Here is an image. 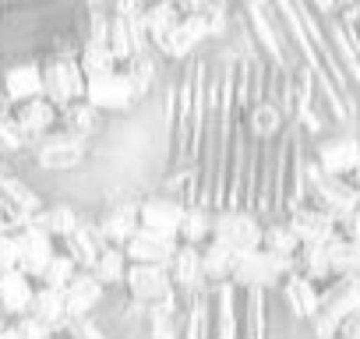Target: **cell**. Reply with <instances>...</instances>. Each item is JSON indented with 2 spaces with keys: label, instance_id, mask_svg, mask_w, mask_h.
<instances>
[{
  "label": "cell",
  "instance_id": "obj_13",
  "mask_svg": "<svg viewBox=\"0 0 360 339\" xmlns=\"http://www.w3.org/2000/svg\"><path fill=\"white\" fill-rule=\"evenodd\" d=\"M18 248H22V272L29 276V279H43V272H46V265L53 262V255L60 251V244L43 230V226H36V223H29V226H22L18 230Z\"/></svg>",
  "mask_w": 360,
  "mask_h": 339
},
{
  "label": "cell",
  "instance_id": "obj_3",
  "mask_svg": "<svg viewBox=\"0 0 360 339\" xmlns=\"http://www.w3.org/2000/svg\"><path fill=\"white\" fill-rule=\"evenodd\" d=\"M290 272H293V262H286V258H279V255L258 248V251H248V255L237 258V269H233L230 286L240 290V293L269 297V293H276V290L286 283Z\"/></svg>",
  "mask_w": 360,
  "mask_h": 339
},
{
  "label": "cell",
  "instance_id": "obj_35",
  "mask_svg": "<svg viewBox=\"0 0 360 339\" xmlns=\"http://www.w3.org/2000/svg\"><path fill=\"white\" fill-rule=\"evenodd\" d=\"M339 339H360V311H353V314L346 318V325H342Z\"/></svg>",
  "mask_w": 360,
  "mask_h": 339
},
{
  "label": "cell",
  "instance_id": "obj_10",
  "mask_svg": "<svg viewBox=\"0 0 360 339\" xmlns=\"http://www.w3.org/2000/svg\"><path fill=\"white\" fill-rule=\"evenodd\" d=\"M286 223L297 234L300 248H328L332 241H339V223L328 212H321L318 205H311V202L300 205V209H293L286 216Z\"/></svg>",
  "mask_w": 360,
  "mask_h": 339
},
{
  "label": "cell",
  "instance_id": "obj_1",
  "mask_svg": "<svg viewBox=\"0 0 360 339\" xmlns=\"http://www.w3.org/2000/svg\"><path fill=\"white\" fill-rule=\"evenodd\" d=\"M92 155H96V145L92 141H82V138H75V134H68V131L57 127L53 134H46L43 141H36L25 159L36 170L50 174V177H78V174H85V170L92 166Z\"/></svg>",
  "mask_w": 360,
  "mask_h": 339
},
{
  "label": "cell",
  "instance_id": "obj_36",
  "mask_svg": "<svg viewBox=\"0 0 360 339\" xmlns=\"http://www.w3.org/2000/svg\"><path fill=\"white\" fill-rule=\"evenodd\" d=\"M8 234H18V230H15V219L8 216V209L0 205V237H8Z\"/></svg>",
  "mask_w": 360,
  "mask_h": 339
},
{
  "label": "cell",
  "instance_id": "obj_8",
  "mask_svg": "<svg viewBox=\"0 0 360 339\" xmlns=\"http://www.w3.org/2000/svg\"><path fill=\"white\" fill-rule=\"evenodd\" d=\"M184 212H188V202H180L176 195H166V191H145L141 195V212H138V230H148V234H159V237H169V241H180V223H184Z\"/></svg>",
  "mask_w": 360,
  "mask_h": 339
},
{
  "label": "cell",
  "instance_id": "obj_27",
  "mask_svg": "<svg viewBox=\"0 0 360 339\" xmlns=\"http://www.w3.org/2000/svg\"><path fill=\"white\" fill-rule=\"evenodd\" d=\"M32 318H39L43 325H50L57 335L64 332L68 325V307H64V293L60 290H50V286H39L36 290V300H32Z\"/></svg>",
  "mask_w": 360,
  "mask_h": 339
},
{
  "label": "cell",
  "instance_id": "obj_20",
  "mask_svg": "<svg viewBox=\"0 0 360 339\" xmlns=\"http://www.w3.org/2000/svg\"><path fill=\"white\" fill-rule=\"evenodd\" d=\"M82 219H85V212H82L78 205H71V202H60V198H57V202H50V205H46L32 223H36V226H43L57 244H64V241L82 226Z\"/></svg>",
  "mask_w": 360,
  "mask_h": 339
},
{
  "label": "cell",
  "instance_id": "obj_6",
  "mask_svg": "<svg viewBox=\"0 0 360 339\" xmlns=\"http://www.w3.org/2000/svg\"><path fill=\"white\" fill-rule=\"evenodd\" d=\"M141 195L145 191H117L103 202V209L92 216L103 241L113 244V248H124L134 234H138V212H141Z\"/></svg>",
  "mask_w": 360,
  "mask_h": 339
},
{
  "label": "cell",
  "instance_id": "obj_12",
  "mask_svg": "<svg viewBox=\"0 0 360 339\" xmlns=\"http://www.w3.org/2000/svg\"><path fill=\"white\" fill-rule=\"evenodd\" d=\"M169 279H173V290L184 297V300L209 293L212 286L205 283V272H202V248L180 244L176 255L169 258Z\"/></svg>",
  "mask_w": 360,
  "mask_h": 339
},
{
  "label": "cell",
  "instance_id": "obj_7",
  "mask_svg": "<svg viewBox=\"0 0 360 339\" xmlns=\"http://www.w3.org/2000/svg\"><path fill=\"white\" fill-rule=\"evenodd\" d=\"M262 234H265V219L251 209H216V226H212V241L223 244L226 251H233L237 258L248 251L262 248Z\"/></svg>",
  "mask_w": 360,
  "mask_h": 339
},
{
  "label": "cell",
  "instance_id": "obj_16",
  "mask_svg": "<svg viewBox=\"0 0 360 339\" xmlns=\"http://www.w3.org/2000/svg\"><path fill=\"white\" fill-rule=\"evenodd\" d=\"M15 124H18V131L25 134V141L32 148L36 141H43L46 134H53L60 127V110L50 99H32V103L15 106Z\"/></svg>",
  "mask_w": 360,
  "mask_h": 339
},
{
  "label": "cell",
  "instance_id": "obj_11",
  "mask_svg": "<svg viewBox=\"0 0 360 339\" xmlns=\"http://www.w3.org/2000/svg\"><path fill=\"white\" fill-rule=\"evenodd\" d=\"M276 297H279V304L286 307V314L297 325H311L318 318V311H321V286H314L311 279H304L297 272L286 276V283L276 290Z\"/></svg>",
  "mask_w": 360,
  "mask_h": 339
},
{
  "label": "cell",
  "instance_id": "obj_5",
  "mask_svg": "<svg viewBox=\"0 0 360 339\" xmlns=\"http://www.w3.org/2000/svg\"><path fill=\"white\" fill-rule=\"evenodd\" d=\"M89 78L78 64V57H50L43 60V99H50L60 113L75 103H85Z\"/></svg>",
  "mask_w": 360,
  "mask_h": 339
},
{
  "label": "cell",
  "instance_id": "obj_28",
  "mask_svg": "<svg viewBox=\"0 0 360 339\" xmlns=\"http://www.w3.org/2000/svg\"><path fill=\"white\" fill-rule=\"evenodd\" d=\"M262 248L272 251V255H279V258H286V262H293L297 251H300V241H297V234L290 230L286 219H269L265 223V234H262Z\"/></svg>",
  "mask_w": 360,
  "mask_h": 339
},
{
  "label": "cell",
  "instance_id": "obj_17",
  "mask_svg": "<svg viewBox=\"0 0 360 339\" xmlns=\"http://www.w3.org/2000/svg\"><path fill=\"white\" fill-rule=\"evenodd\" d=\"M110 117H103L96 106H89V103H75V106H68L64 113H60V131H68V134H75V138H82V141H92V145H99L103 138H106V131H110Z\"/></svg>",
  "mask_w": 360,
  "mask_h": 339
},
{
  "label": "cell",
  "instance_id": "obj_15",
  "mask_svg": "<svg viewBox=\"0 0 360 339\" xmlns=\"http://www.w3.org/2000/svg\"><path fill=\"white\" fill-rule=\"evenodd\" d=\"M36 290H39V283L29 279L22 269L0 272V314H4L8 321H22L32 311Z\"/></svg>",
  "mask_w": 360,
  "mask_h": 339
},
{
  "label": "cell",
  "instance_id": "obj_21",
  "mask_svg": "<svg viewBox=\"0 0 360 339\" xmlns=\"http://www.w3.org/2000/svg\"><path fill=\"white\" fill-rule=\"evenodd\" d=\"M212 226H216V209L191 202L184 212V223H180V244L188 248H205L212 241Z\"/></svg>",
  "mask_w": 360,
  "mask_h": 339
},
{
  "label": "cell",
  "instance_id": "obj_29",
  "mask_svg": "<svg viewBox=\"0 0 360 339\" xmlns=\"http://www.w3.org/2000/svg\"><path fill=\"white\" fill-rule=\"evenodd\" d=\"M78 64L85 71V78H99V75H110L120 68V60L113 57L110 43H82L78 50Z\"/></svg>",
  "mask_w": 360,
  "mask_h": 339
},
{
  "label": "cell",
  "instance_id": "obj_18",
  "mask_svg": "<svg viewBox=\"0 0 360 339\" xmlns=\"http://www.w3.org/2000/svg\"><path fill=\"white\" fill-rule=\"evenodd\" d=\"M176 248H180V241H169V237L138 230V234L124 244V255H127L131 265H166V269H169V258L176 255Z\"/></svg>",
  "mask_w": 360,
  "mask_h": 339
},
{
  "label": "cell",
  "instance_id": "obj_9",
  "mask_svg": "<svg viewBox=\"0 0 360 339\" xmlns=\"http://www.w3.org/2000/svg\"><path fill=\"white\" fill-rule=\"evenodd\" d=\"M0 92L11 106L43 99V60H8L0 64Z\"/></svg>",
  "mask_w": 360,
  "mask_h": 339
},
{
  "label": "cell",
  "instance_id": "obj_26",
  "mask_svg": "<svg viewBox=\"0 0 360 339\" xmlns=\"http://www.w3.org/2000/svg\"><path fill=\"white\" fill-rule=\"evenodd\" d=\"M127 269H131V262H127L124 248L106 244V248H103V255H99V262L92 265V276H96V279H99L106 290H124Z\"/></svg>",
  "mask_w": 360,
  "mask_h": 339
},
{
  "label": "cell",
  "instance_id": "obj_39",
  "mask_svg": "<svg viewBox=\"0 0 360 339\" xmlns=\"http://www.w3.org/2000/svg\"><path fill=\"white\" fill-rule=\"evenodd\" d=\"M4 325H8V318H4V314H0V328H4Z\"/></svg>",
  "mask_w": 360,
  "mask_h": 339
},
{
  "label": "cell",
  "instance_id": "obj_25",
  "mask_svg": "<svg viewBox=\"0 0 360 339\" xmlns=\"http://www.w3.org/2000/svg\"><path fill=\"white\" fill-rule=\"evenodd\" d=\"M293 272L311 279L314 286H328L332 283V255L328 248H300L293 258Z\"/></svg>",
  "mask_w": 360,
  "mask_h": 339
},
{
  "label": "cell",
  "instance_id": "obj_37",
  "mask_svg": "<svg viewBox=\"0 0 360 339\" xmlns=\"http://www.w3.org/2000/svg\"><path fill=\"white\" fill-rule=\"evenodd\" d=\"M0 339H22V335H18V328H15V321H8L4 328H0Z\"/></svg>",
  "mask_w": 360,
  "mask_h": 339
},
{
  "label": "cell",
  "instance_id": "obj_23",
  "mask_svg": "<svg viewBox=\"0 0 360 339\" xmlns=\"http://www.w3.org/2000/svg\"><path fill=\"white\" fill-rule=\"evenodd\" d=\"M233 269H237V255L233 251H226L216 241H209L202 248V272H205V283L209 286H230Z\"/></svg>",
  "mask_w": 360,
  "mask_h": 339
},
{
  "label": "cell",
  "instance_id": "obj_40",
  "mask_svg": "<svg viewBox=\"0 0 360 339\" xmlns=\"http://www.w3.org/2000/svg\"><path fill=\"white\" fill-rule=\"evenodd\" d=\"M57 339H68V335H57Z\"/></svg>",
  "mask_w": 360,
  "mask_h": 339
},
{
  "label": "cell",
  "instance_id": "obj_32",
  "mask_svg": "<svg viewBox=\"0 0 360 339\" xmlns=\"http://www.w3.org/2000/svg\"><path fill=\"white\" fill-rule=\"evenodd\" d=\"M60 335H68V339H110V335L96 325V318H85V321H68Z\"/></svg>",
  "mask_w": 360,
  "mask_h": 339
},
{
  "label": "cell",
  "instance_id": "obj_30",
  "mask_svg": "<svg viewBox=\"0 0 360 339\" xmlns=\"http://www.w3.org/2000/svg\"><path fill=\"white\" fill-rule=\"evenodd\" d=\"M78 272H82V269H78V262H75V258H71V255L60 248V251L53 255V262L46 265V272H43L39 286H50V290H60V293H64Z\"/></svg>",
  "mask_w": 360,
  "mask_h": 339
},
{
  "label": "cell",
  "instance_id": "obj_31",
  "mask_svg": "<svg viewBox=\"0 0 360 339\" xmlns=\"http://www.w3.org/2000/svg\"><path fill=\"white\" fill-rule=\"evenodd\" d=\"M22 265V248H18V234L0 237V272H15Z\"/></svg>",
  "mask_w": 360,
  "mask_h": 339
},
{
  "label": "cell",
  "instance_id": "obj_24",
  "mask_svg": "<svg viewBox=\"0 0 360 339\" xmlns=\"http://www.w3.org/2000/svg\"><path fill=\"white\" fill-rule=\"evenodd\" d=\"M180 4H169V0H162V4H145V36L152 43V50L159 43H166V36L180 25Z\"/></svg>",
  "mask_w": 360,
  "mask_h": 339
},
{
  "label": "cell",
  "instance_id": "obj_14",
  "mask_svg": "<svg viewBox=\"0 0 360 339\" xmlns=\"http://www.w3.org/2000/svg\"><path fill=\"white\" fill-rule=\"evenodd\" d=\"M106 286L92 276V272H78L75 279H71V286L64 290V307H68V321H85V318H92L99 307H103V300H106Z\"/></svg>",
  "mask_w": 360,
  "mask_h": 339
},
{
  "label": "cell",
  "instance_id": "obj_4",
  "mask_svg": "<svg viewBox=\"0 0 360 339\" xmlns=\"http://www.w3.org/2000/svg\"><path fill=\"white\" fill-rule=\"evenodd\" d=\"M311 155H314V162L325 177L349 181L360 170V131L332 127V131H325L321 138L311 141Z\"/></svg>",
  "mask_w": 360,
  "mask_h": 339
},
{
  "label": "cell",
  "instance_id": "obj_2",
  "mask_svg": "<svg viewBox=\"0 0 360 339\" xmlns=\"http://www.w3.org/2000/svg\"><path fill=\"white\" fill-rule=\"evenodd\" d=\"M85 103L96 106L103 117L110 120H124L131 113H138L148 99L141 96V89L134 85V78L117 68L110 75H99V78H89V89H85Z\"/></svg>",
  "mask_w": 360,
  "mask_h": 339
},
{
  "label": "cell",
  "instance_id": "obj_34",
  "mask_svg": "<svg viewBox=\"0 0 360 339\" xmlns=\"http://www.w3.org/2000/svg\"><path fill=\"white\" fill-rule=\"evenodd\" d=\"M339 234H342L346 241H360V209H356V212H353L342 226H339Z\"/></svg>",
  "mask_w": 360,
  "mask_h": 339
},
{
  "label": "cell",
  "instance_id": "obj_33",
  "mask_svg": "<svg viewBox=\"0 0 360 339\" xmlns=\"http://www.w3.org/2000/svg\"><path fill=\"white\" fill-rule=\"evenodd\" d=\"M15 328H18L22 339H57V332L50 325H43L39 318H32V314H25L22 321H15Z\"/></svg>",
  "mask_w": 360,
  "mask_h": 339
},
{
  "label": "cell",
  "instance_id": "obj_22",
  "mask_svg": "<svg viewBox=\"0 0 360 339\" xmlns=\"http://www.w3.org/2000/svg\"><path fill=\"white\" fill-rule=\"evenodd\" d=\"M176 339H209V293L184 300L176 314Z\"/></svg>",
  "mask_w": 360,
  "mask_h": 339
},
{
  "label": "cell",
  "instance_id": "obj_19",
  "mask_svg": "<svg viewBox=\"0 0 360 339\" xmlns=\"http://www.w3.org/2000/svg\"><path fill=\"white\" fill-rule=\"evenodd\" d=\"M60 248L78 262V269L92 272V265L99 262V255H103V248H106V241H103V234H99L96 219H92V216H85V219H82V226H78V230H75Z\"/></svg>",
  "mask_w": 360,
  "mask_h": 339
},
{
  "label": "cell",
  "instance_id": "obj_38",
  "mask_svg": "<svg viewBox=\"0 0 360 339\" xmlns=\"http://www.w3.org/2000/svg\"><path fill=\"white\" fill-rule=\"evenodd\" d=\"M349 184H353V191H356V195H360V170H356V174H353V177H349Z\"/></svg>",
  "mask_w": 360,
  "mask_h": 339
}]
</instances>
